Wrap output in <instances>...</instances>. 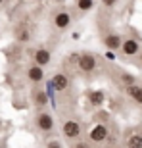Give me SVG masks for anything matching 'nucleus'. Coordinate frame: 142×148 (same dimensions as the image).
<instances>
[{
    "label": "nucleus",
    "instance_id": "f257e3e1",
    "mask_svg": "<svg viewBox=\"0 0 142 148\" xmlns=\"http://www.w3.org/2000/svg\"><path fill=\"white\" fill-rule=\"evenodd\" d=\"M77 64H79V69L85 73H90L96 69V58H94L92 54H83L79 56V60H77Z\"/></svg>",
    "mask_w": 142,
    "mask_h": 148
},
{
    "label": "nucleus",
    "instance_id": "f03ea898",
    "mask_svg": "<svg viewBox=\"0 0 142 148\" xmlns=\"http://www.w3.org/2000/svg\"><path fill=\"white\" fill-rule=\"evenodd\" d=\"M37 127L40 131H52L54 129V119H52V115L48 112H42V114H38L37 117Z\"/></svg>",
    "mask_w": 142,
    "mask_h": 148
},
{
    "label": "nucleus",
    "instance_id": "7ed1b4c3",
    "mask_svg": "<svg viewBox=\"0 0 142 148\" xmlns=\"http://www.w3.org/2000/svg\"><path fill=\"white\" fill-rule=\"evenodd\" d=\"M90 140H94V143H102V140H106L108 138V127L106 125H94V129H90Z\"/></svg>",
    "mask_w": 142,
    "mask_h": 148
},
{
    "label": "nucleus",
    "instance_id": "20e7f679",
    "mask_svg": "<svg viewBox=\"0 0 142 148\" xmlns=\"http://www.w3.org/2000/svg\"><path fill=\"white\" fill-rule=\"evenodd\" d=\"M63 135L67 138H77L81 135V125L77 121H66L63 123Z\"/></svg>",
    "mask_w": 142,
    "mask_h": 148
},
{
    "label": "nucleus",
    "instance_id": "39448f33",
    "mask_svg": "<svg viewBox=\"0 0 142 148\" xmlns=\"http://www.w3.org/2000/svg\"><path fill=\"white\" fill-rule=\"evenodd\" d=\"M121 50H123V54L125 56H134L140 52V46L134 38H127L125 42H121Z\"/></svg>",
    "mask_w": 142,
    "mask_h": 148
},
{
    "label": "nucleus",
    "instance_id": "423d86ee",
    "mask_svg": "<svg viewBox=\"0 0 142 148\" xmlns=\"http://www.w3.org/2000/svg\"><path fill=\"white\" fill-rule=\"evenodd\" d=\"M50 60H52V54H50L46 48H40L35 52V62H37V66H48Z\"/></svg>",
    "mask_w": 142,
    "mask_h": 148
},
{
    "label": "nucleus",
    "instance_id": "0eeeda50",
    "mask_svg": "<svg viewBox=\"0 0 142 148\" xmlns=\"http://www.w3.org/2000/svg\"><path fill=\"white\" fill-rule=\"evenodd\" d=\"M54 23H56L58 29H66V27H69V23H71V16L67 12H60V14L54 17Z\"/></svg>",
    "mask_w": 142,
    "mask_h": 148
},
{
    "label": "nucleus",
    "instance_id": "6e6552de",
    "mask_svg": "<svg viewBox=\"0 0 142 148\" xmlns=\"http://www.w3.org/2000/svg\"><path fill=\"white\" fill-rule=\"evenodd\" d=\"M52 85H54L56 90H66V88L69 87V79H67L63 73H58V75L52 79Z\"/></svg>",
    "mask_w": 142,
    "mask_h": 148
},
{
    "label": "nucleus",
    "instance_id": "1a4fd4ad",
    "mask_svg": "<svg viewBox=\"0 0 142 148\" xmlns=\"http://www.w3.org/2000/svg\"><path fill=\"white\" fill-rule=\"evenodd\" d=\"M104 42H106V46H108L109 50H117V48H121V37L119 35H115V33H111V35H108V37L104 38Z\"/></svg>",
    "mask_w": 142,
    "mask_h": 148
},
{
    "label": "nucleus",
    "instance_id": "9d476101",
    "mask_svg": "<svg viewBox=\"0 0 142 148\" xmlns=\"http://www.w3.org/2000/svg\"><path fill=\"white\" fill-rule=\"evenodd\" d=\"M27 77L31 79L33 83H37V81H40L44 77V73H42V67L40 66H31L29 67V71H27Z\"/></svg>",
    "mask_w": 142,
    "mask_h": 148
},
{
    "label": "nucleus",
    "instance_id": "9b49d317",
    "mask_svg": "<svg viewBox=\"0 0 142 148\" xmlns=\"http://www.w3.org/2000/svg\"><path fill=\"white\" fill-rule=\"evenodd\" d=\"M127 92H129L132 98H134V102H137V104H140V106H142V87L131 85V87L127 88Z\"/></svg>",
    "mask_w": 142,
    "mask_h": 148
},
{
    "label": "nucleus",
    "instance_id": "f8f14e48",
    "mask_svg": "<svg viewBox=\"0 0 142 148\" xmlns=\"http://www.w3.org/2000/svg\"><path fill=\"white\" fill-rule=\"evenodd\" d=\"M127 148H142V135H131L127 138Z\"/></svg>",
    "mask_w": 142,
    "mask_h": 148
},
{
    "label": "nucleus",
    "instance_id": "ddd939ff",
    "mask_svg": "<svg viewBox=\"0 0 142 148\" xmlns=\"http://www.w3.org/2000/svg\"><path fill=\"white\" fill-rule=\"evenodd\" d=\"M90 102H92L94 106H100L102 102H104V92H100V90H96V92H90Z\"/></svg>",
    "mask_w": 142,
    "mask_h": 148
},
{
    "label": "nucleus",
    "instance_id": "4468645a",
    "mask_svg": "<svg viewBox=\"0 0 142 148\" xmlns=\"http://www.w3.org/2000/svg\"><path fill=\"white\" fill-rule=\"evenodd\" d=\"M35 102H37L38 106H44L46 102H48V96H46V92H42V90H38V92L35 94Z\"/></svg>",
    "mask_w": 142,
    "mask_h": 148
},
{
    "label": "nucleus",
    "instance_id": "2eb2a0df",
    "mask_svg": "<svg viewBox=\"0 0 142 148\" xmlns=\"http://www.w3.org/2000/svg\"><path fill=\"white\" fill-rule=\"evenodd\" d=\"M92 6H94V2H92V0H79V10H83V12L90 10Z\"/></svg>",
    "mask_w": 142,
    "mask_h": 148
},
{
    "label": "nucleus",
    "instance_id": "dca6fc26",
    "mask_svg": "<svg viewBox=\"0 0 142 148\" xmlns=\"http://www.w3.org/2000/svg\"><path fill=\"white\" fill-rule=\"evenodd\" d=\"M121 81L125 83L127 87H131L132 83H134V77H132V75H127V73H123V75H121Z\"/></svg>",
    "mask_w": 142,
    "mask_h": 148
},
{
    "label": "nucleus",
    "instance_id": "f3484780",
    "mask_svg": "<svg viewBox=\"0 0 142 148\" xmlns=\"http://www.w3.org/2000/svg\"><path fill=\"white\" fill-rule=\"evenodd\" d=\"M17 38L21 40V42H25V40H29V33L23 29V31H19V35H17Z\"/></svg>",
    "mask_w": 142,
    "mask_h": 148
},
{
    "label": "nucleus",
    "instance_id": "a211bd4d",
    "mask_svg": "<svg viewBox=\"0 0 142 148\" xmlns=\"http://www.w3.org/2000/svg\"><path fill=\"white\" fill-rule=\"evenodd\" d=\"M46 148H61V146H60V143H58V140H50V143L46 144Z\"/></svg>",
    "mask_w": 142,
    "mask_h": 148
},
{
    "label": "nucleus",
    "instance_id": "6ab92c4d",
    "mask_svg": "<svg viewBox=\"0 0 142 148\" xmlns=\"http://www.w3.org/2000/svg\"><path fill=\"white\" fill-rule=\"evenodd\" d=\"M73 148H90V146H88L87 143H79V144H75Z\"/></svg>",
    "mask_w": 142,
    "mask_h": 148
},
{
    "label": "nucleus",
    "instance_id": "aec40b11",
    "mask_svg": "<svg viewBox=\"0 0 142 148\" xmlns=\"http://www.w3.org/2000/svg\"><path fill=\"white\" fill-rule=\"evenodd\" d=\"M104 2V6H113L115 4V0H102Z\"/></svg>",
    "mask_w": 142,
    "mask_h": 148
},
{
    "label": "nucleus",
    "instance_id": "412c9836",
    "mask_svg": "<svg viewBox=\"0 0 142 148\" xmlns=\"http://www.w3.org/2000/svg\"><path fill=\"white\" fill-rule=\"evenodd\" d=\"M140 62H142V52H140Z\"/></svg>",
    "mask_w": 142,
    "mask_h": 148
},
{
    "label": "nucleus",
    "instance_id": "4be33fe9",
    "mask_svg": "<svg viewBox=\"0 0 142 148\" xmlns=\"http://www.w3.org/2000/svg\"><path fill=\"white\" fill-rule=\"evenodd\" d=\"M0 4H2V0H0Z\"/></svg>",
    "mask_w": 142,
    "mask_h": 148
}]
</instances>
